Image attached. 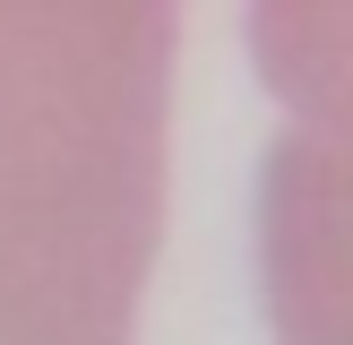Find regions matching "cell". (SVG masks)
<instances>
[{
  "label": "cell",
  "mask_w": 353,
  "mask_h": 345,
  "mask_svg": "<svg viewBox=\"0 0 353 345\" xmlns=\"http://www.w3.org/2000/svg\"><path fill=\"white\" fill-rule=\"evenodd\" d=\"M172 9L0 0V345H130L164 241Z\"/></svg>",
  "instance_id": "cell-1"
},
{
  "label": "cell",
  "mask_w": 353,
  "mask_h": 345,
  "mask_svg": "<svg viewBox=\"0 0 353 345\" xmlns=\"http://www.w3.org/2000/svg\"><path fill=\"white\" fill-rule=\"evenodd\" d=\"M259 302L276 345H353V155L302 130L259 164Z\"/></svg>",
  "instance_id": "cell-2"
},
{
  "label": "cell",
  "mask_w": 353,
  "mask_h": 345,
  "mask_svg": "<svg viewBox=\"0 0 353 345\" xmlns=\"http://www.w3.org/2000/svg\"><path fill=\"white\" fill-rule=\"evenodd\" d=\"M259 78L310 121L302 138L353 155V9L345 0H268L250 9Z\"/></svg>",
  "instance_id": "cell-3"
}]
</instances>
